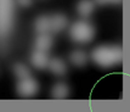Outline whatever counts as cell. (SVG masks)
<instances>
[{
    "label": "cell",
    "instance_id": "obj_4",
    "mask_svg": "<svg viewBox=\"0 0 130 112\" xmlns=\"http://www.w3.org/2000/svg\"><path fill=\"white\" fill-rule=\"evenodd\" d=\"M49 60H50V57H49V55L46 54L45 51L34 50L32 56H30V63L37 69H45V68H47Z\"/></svg>",
    "mask_w": 130,
    "mask_h": 112
},
{
    "label": "cell",
    "instance_id": "obj_7",
    "mask_svg": "<svg viewBox=\"0 0 130 112\" xmlns=\"http://www.w3.org/2000/svg\"><path fill=\"white\" fill-rule=\"evenodd\" d=\"M47 68L50 69L52 73H55L56 76H64L67 73V65L60 57H54L49 60V65Z\"/></svg>",
    "mask_w": 130,
    "mask_h": 112
},
{
    "label": "cell",
    "instance_id": "obj_8",
    "mask_svg": "<svg viewBox=\"0 0 130 112\" xmlns=\"http://www.w3.org/2000/svg\"><path fill=\"white\" fill-rule=\"evenodd\" d=\"M95 9L94 0H79L77 4V12L80 17L88 18Z\"/></svg>",
    "mask_w": 130,
    "mask_h": 112
},
{
    "label": "cell",
    "instance_id": "obj_12",
    "mask_svg": "<svg viewBox=\"0 0 130 112\" xmlns=\"http://www.w3.org/2000/svg\"><path fill=\"white\" fill-rule=\"evenodd\" d=\"M13 72L16 74V77L18 79H22V78H27V77H30V71L29 68L23 65V63H16L13 66Z\"/></svg>",
    "mask_w": 130,
    "mask_h": 112
},
{
    "label": "cell",
    "instance_id": "obj_3",
    "mask_svg": "<svg viewBox=\"0 0 130 112\" xmlns=\"http://www.w3.org/2000/svg\"><path fill=\"white\" fill-rule=\"evenodd\" d=\"M39 90V84L32 77L22 78L17 83V93L22 97H32Z\"/></svg>",
    "mask_w": 130,
    "mask_h": 112
},
{
    "label": "cell",
    "instance_id": "obj_13",
    "mask_svg": "<svg viewBox=\"0 0 130 112\" xmlns=\"http://www.w3.org/2000/svg\"><path fill=\"white\" fill-rule=\"evenodd\" d=\"M96 5H117L120 4L122 0H94Z\"/></svg>",
    "mask_w": 130,
    "mask_h": 112
},
{
    "label": "cell",
    "instance_id": "obj_5",
    "mask_svg": "<svg viewBox=\"0 0 130 112\" xmlns=\"http://www.w3.org/2000/svg\"><path fill=\"white\" fill-rule=\"evenodd\" d=\"M68 20L62 13H56L50 17V33H58L67 27Z\"/></svg>",
    "mask_w": 130,
    "mask_h": 112
},
{
    "label": "cell",
    "instance_id": "obj_2",
    "mask_svg": "<svg viewBox=\"0 0 130 112\" xmlns=\"http://www.w3.org/2000/svg\"><path fill=\"white\" fill-rule=\"evenodd\" d=\"M69 35H71L72 40H74L75 43L86 44V43H90L91 40L94 39L95 28L86 20H79L71 26Z\"/></svg>",
    "mask_w": 130,
    "mask_h": 112
},
{
    "label": "cell",
    "instance_id": "obj_10",
    "mask_svg": "<svg viewBox=\"0 0 130 112\" xmlns=\"http://www.w3.org/2000/svg\"><path fill=\"white\" fill-rule=\"evenodd\" d=\"M35 32L39 33H50V17L47 16H39L35 20L34 23Z\"/></svg>",
    "mask_w": 130,
    "mask_h": 112
},
{
    "label": "cell",
    "instance_id": "obj_14",
    "mask_svg": "<svg viewBox=\"0 0 130 112\" xmlns=\"http://www.w3.org/2000/svg\"><path fill=\"white\" fill-rule=\"evenodd\" d=\"M16 3L18 4V5L23 6V7H28V6L32 5L33 0H16Z\"/></svg>",
    "mask_w": 130,
    "mask_h": 112
},
{
    "label": "cell",
    "instance_id": "obj_6",
    "mask_svg": "<svg viewBox=\"0 0 130 112\" xmlns=\"http://www.w3.org/2000/svg\"><path fill=\"white\" fill-rule=\"evenodd\" d=\"M35 50H40V51H47L51 49L52 46V37L50 35V33H39L38 37L35 38Z\"/></svg>",
    "mask_w": 130,
    "mask_h": 112
},
{
    "label": "cell",
    "instance_id": "obj_1",
    "mask_svg": "<svg viewBox=\"0 0 130 112\" xmlns=\"http://www.w3.org/2000/svg\"><path fill=\"white\" fill-rule=\"evenodd\" d=\"M91 59L97 66L109 68L122 62L123 50L117 45H100L91 51Z\"/></svg>",
    "mask_w": 130,
    "mask_h": 112
},
{
    "label": "cell",
    "instance_id": "obj_11",
    "mask_svg": "<svg viewBox=\"0 0 130 112\" xmlns=\"http://www.w3.org/2000/svg\"><path fill=\"white\" fill-rule=\"evenodd\" d=\"M69 95V88L66 83H57L54 85V88L51 90V96L55 99H66Z\"/></svg>",
    "mask_w": 130,
    "mask_h": 112
},
{
    "label": "cell",
    "instance_id": "obj_9",
    "mask_svg": "<svg viewBox=\"0 0 130 112\" xmlns=\"http://www.w3.org/2000/svg\"><path fill=\"white\" fill-rule=\"evenodd\" d=\"M69 60H71V62L73 63L75 67H84V66H86V63H88L89 57H88L85 51L74 50L69 55Z\"/></svg>",
    "mask_w": 130,
    "mask_h": 112
}]
</instances>
